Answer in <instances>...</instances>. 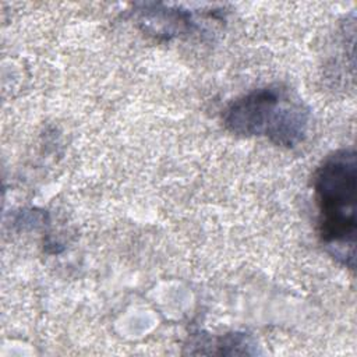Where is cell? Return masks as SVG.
<instances>
[{"mask_svg":"<svg viewBox=\"0 0 357 357\" xmlns=\"http://www.w3.org/2000/svg\"><path fill=\"white\" fill-rule=\"evenodd\" d=\"M318 234L326 251L347 268L356 258L357 162L353 148L328 155L314 173Z\"/></svg>","mask_w":357,"mask_h":357,"instance_id":"cell-1","label":"cell"},{"mask_svg":"<svg viewBox=\"0 0 357 357\" xmlns=\"http://www.w3.org/2000/svg\"><path fill=\"white\" fill-rule=\"evenodd\" d=\"M296 103L282 89H254L229 105L223 123L233 134L266 135L279 145L290 127Z\"/></svg>","mask_w":357,"mask_h":357,"instance_id":"cell-2","label":"cell"}]
</instances>
